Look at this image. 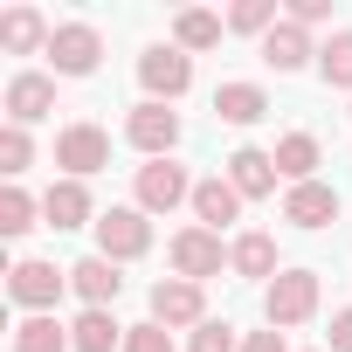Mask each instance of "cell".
I'll list each match as a JSON object with an SVG mask.
<instances>
[{"instance_id":"30bf717a","label":"cell","mask_w":352,"mask_h":352,"mask_svg":"<svg viewBox=\"0 0 352 352\" xmlns=\"http://www.w3.org/2000/svg\"><path fill=\"white\" fill-rule=\"evenodd\" d=\"M124 138H131L138 152H152V159H173V145H180V118H173L166 104H138V111L124 118Z\"/></svg>"},{"instance_id":"2e32d148","label":"cell","mask_w":352,"mask_h":352,"mask_svg":"<svg viewBox=\"0 0 352 352\" xmlns=\"http://www.w3.org/2000/svg\"><path fill=\"white\" fill-rule=\"evenodd\" d=\"M283 221H297V228H324V221H338V194H331L324 180H304V187L283 194Z\"/></svg>"},{"instance_id":"d6986e66","label":"cell","mask_w":352,"mask_h":352,"mask_svg":"<svg viewBox=\"0 0 352 352\" xmlns=\"http://www.w3.org/2000/svg\"><path fill=\"white\" fill-rule=\"evenodd\" d=\"M214 118H221V124H263V118H270L263 83H221V90H214Z\"/></svg>"},{"instance_id":"52a82bcc","label":"cell","mask_w":352,"mask_h":352,"mask_svg":"<svg viewBox=\"0 0 352 352\" xmlns=\"http://www.w3.org/2000/svg\"><path fill=\"white\" fill-rule=\"evenodd\" d=\"M180 201H194L187 166H173V159H152V166H138V208H145V214H173Z\"/></svg>"},{"instance_id":"1f68e13d","label":"cell","mask_w":352,"mask_h":352,"mask_svg":"<svg viewBox=\"0 0 352 352\" xmlns=\"http://www.w3.org/2000/svg\"><path fill=\"white\" fill-rule=\"evenodd\" d=\"M331 352H352V311H331V331H324Z\"/></svg>"},{"instance_id":"5bb4252c","label":"cell","mask_w":352,"mask_h":352,"mask_svg":"<svg viewBox=\"0 0 352 352\" xmlns=\"http://www.w3.org/2000/svg\"><path fill=\"white\" fill-rule=\"evenodd\" d=\"M42 221H49V228H83V221L97 228V208H90V187H83V180H56V187L42 194Z\"/></svg>"},{"instance_id":"7c38bea8","label":"cell","mask_w":352,"mask_h":352,"mask_svg":"<svg viewBox=\"0 0 352 352\" xmlns=\"http://www.w3.org/2000/svg\"><path fill=\"white\" fill-rule=\"evenodd\" d=\"M276 152H256V145H242V152H228V187L242 194V201H263V194H276Z\"/></svg>"},{"instance_id":"83f0119b","label":"cell","mask_w":352,"mask_h":352,"mask_svg":"<svg viewBox=\"0 0 352 352\" xmlns=\"http://www.w3.org/2000/svg\"><path fill=\"white\" fill-rule=\"evenodd\" d=\"M28 159H35L28 131H21V124H8V131H0V173H8V187H14L21 173H28Z\"/></svg>"},{"instance_id":"9c48e42d","label":"cell","mask_w":352,"mask_h":352,"mask_svg":"<svg viewBox=\"0 0 352 352\" xmlns=\"http://www.w3.org/2000/svg\"><path fill=\"white\" fill-rule=\"evenodd\" d=\"M97 56H104V42H97L90 21H63V28L49 35V63H56V76H90Z\"/></svg>"},{"instance_id":"d6a6232c","label":"cell","mask_w":352,"mask_h":352,"mask_svg":"<svg viewBox=\"0 0 352 352\" xmlns=\"http://www.w3.org/2000/svg\"><path fill=\"white\" fill-rule=\"evenodd\" d=\"M242 352H290V345H283V331L270 324V331H249V338H242Z\"/></svg>"},{"instance_id":"5b68a950","label":"cell","mask_w":352,"mask_h":352,"mask_svg":"<svg viewBox=\"0 0 352 352\" xmlns=\"http://www.w3.org/2000/svg\"><path fill=\"white\" fill-rule=\"evenodd\" d=\"M173 276H187V283H208V276H221V263H228V249H221V235L214 228H180V235H173Z\"/></svg>"},{"instance_id":"ac0fdd59","label":"cell","mask_w":352,"mask_h":352,"mask_svg":"<svg viewBox=\"0 0 352 352\" xmlns=\"http://www.w3.org/2000/svg\"><path fill=\"white\" fill-rule=\"evenodd\" d=\"M311 56H318V49H311V35H304L297 21H276V28L263 35V63H270L276 76H290V69H304Z\"/></svg>"},{"instance_id":"f546056e","label":"cell","mask_w":352,"mask_h":352,"mask_svg":"<svg viewBox=\"0 0 352 352\" xmlns=\"http://www.w3.org/2000/svg\"><path fill=\"white\" fill-rule=\"evenodd\" d=\"M187 352H242V345H235V324H214V318H208V324L187 338Z\"/></svg>"},{"instance_id":"6da1fadb","label":"cell","mask_w":352,"mask_h":352,"mask_svg":"<svg viewBox=\"0 0 352 352\" xmlns=\"http://www.w3.org/2000/svg\"><path fill=\"white\" fill-rule=\"evenodd\" d=\"M63 290H69V270H56V263H35V256H28V263L8 270V297H14L28 318H49Z\"/></svg>"},{"instance_id":"8992f818","label":"cell","mask_w":352,"mask_h":352,"mask_svg":"<svg viewBox=\"0 0 352 352\" xmlns=\"http://www.w3.org/2000/svg\"><path fill=\"white\" fill-rule=\"evenodd\" d=\"M145 249H152V221H145V208H111V214H97V256L131 263V256H145Z\"/></svg>"},{"instance_id":"cb8c5ba5","label":"cell","mask_w":352,"mask_h":352,"mask_svg":"<svg viewBox=\"0 0 352 352\" xmlns=\"http://www.w3.org/2000/svg\"><path fill=\"white\" fill-rule=\"evenodd\" d=\"M14 352H76V345H69V331L56 318H21L14 324Z\"/></svg>"},{"instance_id":"603a6c76","label":"cell","mask_w":352,"mask_h":352,"mask_svg":"<svg viewBox=\"0 0 352 352\" xmlns=\"http://www.w3.org/2000/svg\"><path fill=\"white\" fill-rule=\"evenodd\" d=\"M311 166H318V138H311V131H290V138L276 145V173H283L290 187H304Z\"/></svg>"},{"instance_id":"ba28073f","label":"cell","mask_w":352,"mask_h":352,"mask_svg":"<svg viewBox=\"0 0 352 352\" xmlns=\"http://www.w3.org/2000/svg\"><path fill=\"white\" fill-rule=\"evenodd\" d=\"M56 166L69 173V180H90L97 166H111V138H104V124H69V131L56 138Z\"/></svg>"},{"instance_id":"9a60e30c","label":"cell","mask_w":352,"mask_h":352,"mask_svg":"<svg viewBox=\"0 0 352 352\" xmlns=\"http://www.w3.org/2000/svg\"><path fill=\"white\" fill-rule=\"evenodd\" d=\"M235 214H242V194L228 187V173H214V180H194V221H201V228L221 235Z\"/></svg>"},{"instance_id":"ffe728a7","label":"cell","mask_w":352,"mask_h":352,"mask_svg":"<svg viewBox=\"0 0 352 352\" xmlns=\"http://www.w3.org/2000/svg\"><path fill=\"white\" fill-rule=\"evenodd\" d=\"M228 270H235V276H270V283L283 276V270H276V242H270V235H235Z\"/></svg>"},{"instance_id":"7402d4cb","label":"cell","mask_w":352,"mask_h":352,"mask_svg":"<svg viewBox=\"0 0 352 352\" xmlns=\"http://www.w3.org/2000/svg\"><path fill=\"white\" fill-rule=\"evenodd\" d=\"M69 345H76V352H111V345H124V324H118L111 311H83V318L69 324Z\"/></svg>"},{"instance_id":"4316f807","label":"cell","mask_w":352,"mask_h":352,"mask_svg":"<svg viewBox=\"0 0 352 352\" xmlns=\"http://www.w3.org/2000/svg\"><path fill=\"white\" fill-rule=\"evenodd\" d=\"M228 28H235V35H270V28H276V0H235V8H228Z\"/></svg>"},{"instance_id":"484cf974","label":"cell","mask_w":352,"mask_h":352,"mask_svg":"<svg viewBox=\"0 0 352 352\" xmlns=\"http://www.w3.org/2000/svg\"><path fill=\"white\" fill-rule=\"evenodd\" d=\"M42 214V201H28V187H0V235H28Z\"/></svg>"},{"instance_id":"3957f363","label":"cell","mask_w":352,"mask_h":352,"mask_svg":"<svg viewBox=\"0 0 352 352\" xmlns=\"http://www.w3.org/2000/svg\"><path fill=\"white\" fill-rule=\"evenodd\" d=\"M138 83H145V104H173V97H187V83H194V56L159 42V49L138 56Z\"/></svg>"},{"instance_id":"7a4b0ae2","label":"cell","mask_w":352,"mask_h":352,"mask_svg":"<svg viewBox=\"0 0 352 352\" xmlns=\"http://www.w3.org/2000/svg\"><path fill=\"white\" fill-rule=\"evenodd\" d=\"M311 311H318V270H283V276L263 290V318H270L276 331L304 324Z\"/></svg>"},{"instance_id":"e0dca14e","label":"cell","mask_w":352,"mask_h":352,"mask_svg":"<svg viewBox=\"0 0 352 352\" xmlns=\"http://www.w3.org/2000/svg\"><path fill=\"white\" fill-rule=\"evenodd\" d=\"M49 35H56V28H49L35 8H8V14H0V49H8V56H35V49L49 56Z\"/></svg>"},{"instance_id":"277c9868","label":"cell","mask_w":352,"mask_h":352,"mask_svg":"<svg viewBox=\"0 0 352 352\" xmlns=\"http://www.w3.org/2000/svg\"><path fill=\"white\" fill-rule=\"evenodd\" d=\"M152 324H166V331H201V324H208V297H201V283H187V276L152 283Z\"/></svg>"},{"instance_id":"44dd1931","label":"cell","mask_w":352,"mask_h":352,"mask_svg":"<svg viewBox=\"0 0 352 352\" xmlns=\"http://www.w3.org/2000/svg\"><path fill=\"white\" fill-rule=\"evenodd\" d=\"M221 35H228V21L208 14V8H187L180 21H173V49H187V56H194V49H214Z\"/></svg>"},{"instance_id":"d4e9b609","label":"cell","mask_w":352,"mask_h":352,"mask_svg":"<svg viewBox=\"0 0 352 352\" xmlns=\"http://www.w3.org/2000/svg\"><path fill=\"white\" fill-rule=\"evenodd\" d=\"M318 76H324L331 90H352V28H338V35L318 49Z\"/></svg>"},{"instance_id":"4fadbf2b","label":"cell","mask_w":352,"mask_h":352,"mask_svg":"<svg viewBox=\"0 0 352 352\" xmlns=\"http://www.w3.org/2000/svg\"><path fill=\"white\" fill-rule=\"evenodd\" d=\"M49 111H56V83H49V76H35V69H21V76L8 83V124H21V131H28V124H42Z\"/></svg>"},{"instance_id":"4dcf8cb0","label":"cell","mask_w":352,"mask_h":352,"mask_svg":"<svg viewBox=\"0 0 352 352\" xmlns=\"http://www.w3.org/2000/svg\"><path fill=\"white\" fill-rule=\"evenodd\" d=\"M290 21H297V28H318V21H331V0H290Z\"/></svg>"},{"instance_id":"f1b7e54d","label":"cell","mask_w":352,"mask_h":352,"mask_svg":"<svg viewBox=\"0 0 352 352\" xmlns=\"http://www.w3.org/2000/svg\"><path fill=\"white\" fill-rule=\"evenodd\" d=\"M124 352H173V331L145 318V324H131V331H124Z\"/></svg>"},{"instance_id":"8fae6325","label":"cell","mask_w":352,"mask_h":352,"mask_svg":"<svg viewBox=\"0 0 352 352\" xmlns=\"http://www.w3.org/2000/svg\"><path fill=\"white\" fill-rule=\"evenodd\" d=\"M69 290L83 297V311H111V304H118V290H124V276H118V263H111V256H83V263L69 270Z\"/></svg>"}]
</instances>
